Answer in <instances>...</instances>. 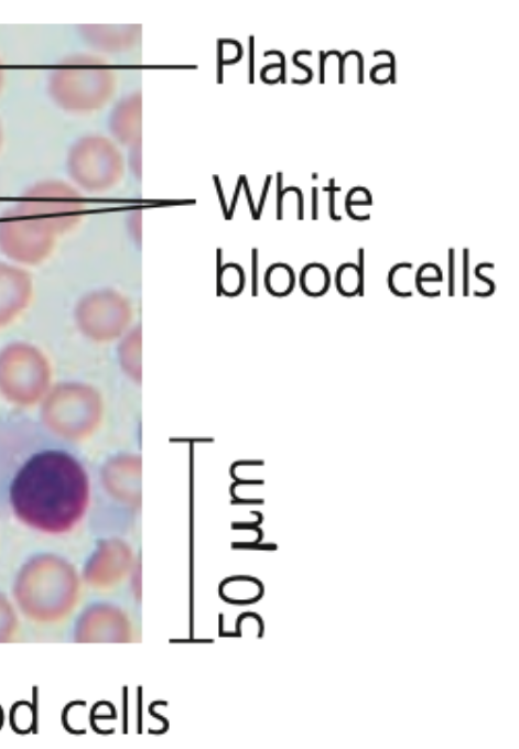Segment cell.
Here are the masks:
<instances>
[{"label":"cell","instance_id":"cell-9","mask_svg":"<svg viewBox=\"0 0 519 749\" xmlns=\"http://www.w3.org/2000/svg\"><path fill=\"white\" fill-rule=\"evenodd\" d=\"M45 411L55 417L79 423L90 430L100 419L101 400L98 393L83 383H64L48 397Z\"/></svg>","mask_w":519,"mask_h":749},{"label":"cell","instance_id":"cell-12","mask_svg":"<svg viewBox=\"0 0 519 749\" xmlns=\"http://www.w3.org/2000/svg\"><path fill=\"white\" fill-rule=\"evenodd\" d=\"M140 333L130 332L119 347V360L125 372L134 381L141 379Z\"/></svg>","mask_w":519,"mask_h":749},{"label":"cell","instance_id":"cell-8","mask_svg":"<svg viewBox=\"0 0 519 749\" xmlns=\"http://www.w3.org/2000/svg\"><path fill=\"white\" fill-rule=\"evenodd\" d=\"M78 328L95 340H110L126 329L130 307L118 292L104 289L84 295L74 311Z\"/></svg>","mask_w":519,"mask_h":749},{"label":"cell","instance_id":"cell-16","mask_svg":"<svg viewBox=\"0 0 519 749\" xmlns=\"http://www.w3.org/2000/svg\"><path fill=\"white\" fill-rule=\"evenodd\" d=\"M268 284L271 287L272 293H288L293 285L292 271L284 265L272 268L269 272Z\"/></svg>","mask_w":519,"mask_h":749},{"label":"cell","instance_id":"cell-3","mask_svg":"<svg viewBox=\"0 0 519 749\" xmlns=\"http://www.w3.org/2000/svg\"><path fill=\"white\" fill-rule=\"evenodd\" d=\"M111 80L105 63L90 56L75 55L60 61L51 69L47 91L53 102L66 111H90L107 100Z\"/></svg>","mask_w":519,"mask_h":749},{"label":"cell","instance_id":"cell-13","mask_svg":"<svg viewBox=\"0 0 519 749\" xmlns=\"http://www.w3.org/2000/svg\"><path fill=\"white\" fill-rule=\"evenodd\" d=\"M329 285L328 271L321 264L307 265L302 272V286L306 293L321 295Z\"/></svg>","mask_w":519,"mask_h":749},{"label":"cell","instance_id":"cell-11","mask_svg":"<svg viewBox=\"0 0 519 749\" xmlns=\"http://www.w3.org/2000/svg\"><path fill=\"white\" fill-rule=\"evenodd\" d=\"M107 487L120 502L138 508L141 502L142 458L126 453L113 458L107 468Z\"/></svg>","mask_w":519,"mask_h":749},{"label":"cell","instance_id":"cell-19","mask_svg":"<svg viewBox=\"0 0 519 749\" xmlns=\"http://www.w3.org/2000/svg\"><path fill=\"white\" fill-rule=\"evenodd\" d=\"M0 716H1V714H0ZM0 724H1V723H0Z\"/></svg>","mask_w":519,"mask_h":749},{"label":"cell","instance_id":"cell-14","mask_svg":"<svg viewBox=\"0 0 519 749\" xmlns=\"http://www.w3.org/2000/svg\"><path fill=\"white\" fill-rule=\"evenodd\" d=\"M360 269L353 263L342 264L336 272V286L340 294L352 296L361 289Z\"/></svg>","mask_w":519,"mask_h":749},{"label":"cell","instance_id":"cell-5","mask_svg":"<svg viewBox=\"0 0 519 749\" xmlns=\"http://www.w3.org/2000/svg\"><path fill=\"white\" fill-rule=\"evenodd\" d=\"M15 205L47 225L57 236L79 221L84 208L79 193L57 180L33 184L20 195Z\"/></svg>","mask_w":519,"mask_h":749},{"label":"cell","instance_id":"cell-4","mask_svg":"<svg viewBox=\"0 0 519 749\" xmlns=\"http://www.w3.org/2000/svg\"><path fill=\"white\" fill-rule=\"evenodd\" d=\"M56 232L15 204L0 216V251L22 264H37L46 259L56 241Z\"/></svg>","mask_w":519,"mask_h":749},{"label":"cell","instance_id":"cell-18","mask_svg":"<svg viewBox=\"0 0 519 749\" xmlns=\"http://www.w3.org/2000/svg\"><path fill=\"white\" fill-rule=\"evenodd\" d=\"M2 142H3V130H2V126H1V121H0V149L2 146Z\"/></svg>","mask_w":519,"mask_h":749},{"label":"cell","instance_id":"cell-17","mask_svg":"<svg viewBox=\"0 0 519 749\" xmlns=\"http://www.w3.org/2000/svg\"><path fill=\"white\" fill-rule=\"evenodd\" d=\"M3 84H4V70H3L2 63L0 61V91L3 87Z\"/></svg>","mask_w":519,"mask_h":749},{"label":"cell","instance_id":"cell-2","mask_svg":"<svg viewBox=\"0 0 519 749\" xmlns=\"http://www.w3.org/2000/svg\"><path fill=\"white\" fill-rule=\"evenodd\" d=\"M13 598L20 611L39 623L63 620L75 607L78 580L72 567L57 562L53 569H25L17 577Z\"/></svg>","mask_w":519,"mask_h":749},{"label":"cell","instance_id":"cell-7","mask_svg":"<svg viewBox=\"0 0 519 749\" xmlns=\"http://www.w3.org/2000/svg\"><path fill=\"white\" fill-rule=\"evenodd\" d=\"M66 165L69 177L87 191L106 189L120 175L118 152L99 137L78 140L68 152Z\"/></svg>","mask_w":519,"mask_h":749},{"label":"cell","instance_id":"cell-15","mask_svg":"<svg viewBox=\"0 0 519 749\" xmlns=\"http://www.w3.org/2000/svg\"><path fill=\"white\" fill-rule=\"evenodd\" d=\"M18 617L9 599L0 593V642L9 641L18 630Z\"/></svg>","mask_w":519,"mask_h":749},{"label":"cell","instance_id":"cell-1","mask_svg":"<svg viewBox=\"0 0 519 749\" xmlns=\"http://www.w3.org/2000/svg\"><path fill=\"white\" fill-rule=\"evenodd\" d=\"M90 496L86 467L79 457L56 439H36L20 452L11 469L8 500L25 525L50 534L72 530L84 517Z\"/></svg>","mask_w":519,"mask_h":749},{"label":"cell","instance_id":"cell-6","mask_svg":"<svg viewBox=\"0 0 519 749\" xmlns=\"http://www.w3.org/2000/svg\"><path fill=\"white\" fill-rule=\"evenodd\" d=\"M47 381V365L35 348L14 344L1 351L0 389L10 399L32 402L43 393Z\"/></svg>","mask_w":519,"mask_h":749},{"label":"cell","instance_id":"cell-10","mask_svg":"<svg viewBox=\"0 0 519 749\" xmlns=\"http://www.w3.org/2000/svg\"><path fill=\"white\" fill-rule=\"evenodd\" d=\"M32 295L30 274L18 265L0 261V327L21 314Z\"/></svg>","mask_w":519,"mask_h":749}]
</instances>
